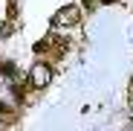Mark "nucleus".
<instances>
[{"label": "nucleus", "mask_w": 133, "mask_h": 131, "mask_svg": "<svg viewBox=\"0 0 133 131\" xmlns=\"http://www.w3.org/2000/svg\"><path fill=\"white\" fill-rule=\"evenodd\" d=\"M66 50H70V38L55 35V32H49L43 41H38V44H35V53H55V55H64Z\"/></svg>", "instance_id": "f257e3e1"}, {"label": "nucleus", "mask_w": 133, "mask_h": 131, "mask_svg": "<svg viewBox=\"0 0 133 131\" xmlns=\"http://www.w3.org/2000/svg\"><path fill=\"white\" fill-rule=\"evenodd\" d=\"M0 114H3V117H9V114H12V108H9V105H3V102H0Z\"/></svg>", "instance_id": "0eeeda50"}, {"label": "nucleus", "mask_w": 133, "mask_h": 131, "mask_svg": "<svg viewBox=\"0 0 133 131\" xmlns=\"http://www.w3.org/2000/svg\"><path fill=\"white\" fill-rule=\"evenodd\" d=\"M29 82H32L35 87H46V84L52 82V70H49V64H35L32 73H29Z\"/></svg>", "instance_id": "7ed1b4c3"}, {"label": "nucleus", "mask_w": 133, "mask_h": 131, "mask_svg": "<svg viewBox=\"0 0 133 131\" xmlns=\"http://www.w3.org/2000/svg\"><path fill=\"white\" fill-rule=\"evenodd\" d=\"M12 24H15V20H9V24H0V38H9V35H12Z\"/></svg>", "instance_id": "39448f33"}, {"label": "nucleus", "mask_w": 133, "mask_h": 131, "mask_svg": "<svg viewBox=\"0 0 133 131\" xmlns=\"http://www.w3.org/2000/svg\"><path fill=\"white\" fill-rule=\"evenodd\" d=\"M78 20H81V9H78V6H64V9L55 12L52 24H55V26H75Z\"/></svg>", "instance_id": "f03ea898"}, {"label": "nucleus", "mask_w": 133, "mask_h": 131, "mask_svg": "<svg viewBox=\"0 0 133 131\" xmlns=\"http://www.w3.org/2000/svg\"><path fill=\"white\" fill-rule=\"evenodd\" d=\"M104 3H113V0H104Z\"/></svg>", "instance_id": "6e6552de"}, {"label": "nucleus", "mask_w": 133, "mask_h": 131, "mask_svg": "<svg viewBox=\"0 0 133 131\" xmlns=\"http://www.w3.org/2000/svg\"><path fill=\"white\" fill-rule=\"evenodd\" d=\"M9 20H17V6H15V0H9Z\"/></svg>", "instance_id": "423d86ee"}, {"label": "nucleus", "mask_w": 133, "mask_h": 131, "mask_svg": "<svg viewBox=\"0 0 133 131\" xmlns=\"http://www.w3.org/2000/svg\"><path fill=\"white\" fill-rule=\"evenodd\" d=\"M0 73L3 76H15V64L12 61H0Z\"/></svg>", "instance_id": "20e7f679"}]
</instances>
